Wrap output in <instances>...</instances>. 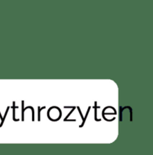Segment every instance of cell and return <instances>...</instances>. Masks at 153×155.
<instances>
[{
    "label": "cell",
    "instance_id": "6da1fadb",
    "mask_svg": "<svg viewBox=\"0 0 153 155\" xmlns=\"http://www.w3.org/2000/svg\"><path fill=\"white\" fill-rule=\"evenodd\" d=\"M39 108V109H38V120H41V117H40V113H41V110L42 109H44L45 108V107H42V108H40V107H38Z\"/></svg>",
    "mask_w": 153,
    "mask_h": 155
}]
</instances>
